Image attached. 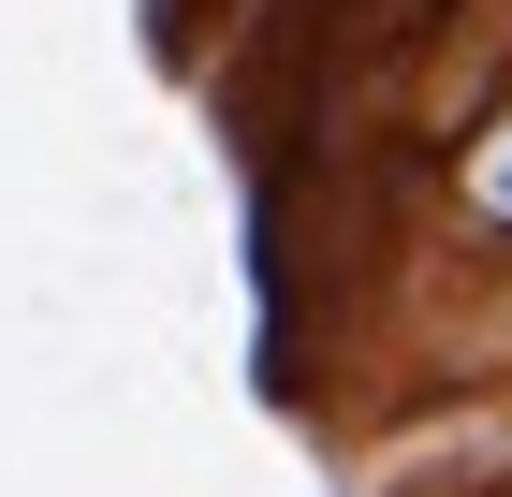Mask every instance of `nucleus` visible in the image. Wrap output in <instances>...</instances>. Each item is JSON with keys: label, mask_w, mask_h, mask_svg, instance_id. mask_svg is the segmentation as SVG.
<instances>
[{"label": "nucleus", "mask_w": 512, "mask_h": 497, "mask_svg": "<svg viewBox=\"0 0 512 497\" xmlns=\"http://www.w3.org/2000/svg\"><path fill=\"white\" fill-rule=\"evenodd\" d=\"M454 191H469L483 234H512V117H483V147H469V176H454Z\"/></svg>", "instance_id": "f257e3e1"}]
</instances>
